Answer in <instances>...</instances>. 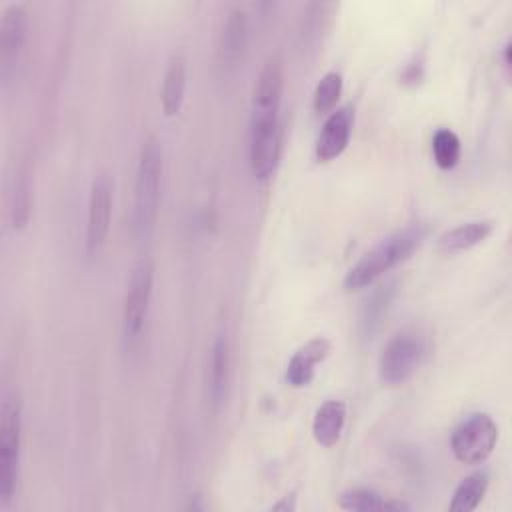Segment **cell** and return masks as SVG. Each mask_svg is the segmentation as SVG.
Instances as JSON below:
<instances>
[{
	"instance_id": "cell-1",
	"label": "cell",
	"mask_w": 512,
	"mask_h": 512,
	"mask_svg": "<svg viewBox=\"0 0 512 512\" xmlns=\"http://www.w3.org/2000/svg\"><path fill=\"white\" fill-rule=\"evenodd\" d=\"M284 88V62L278 54L266 58L252 96L250 114V170L258 180L268 178L280 158V102Z\"/></svg>"
},
{
	"instance_id": "cell-2",
	"label": "cell",
	"mask_w": 512,
	"mask_h": 512,
	"mask_svg": "<svg viewBox=\"0 0 512 512\" xmlns=\"http://www.w3.org/2000/svg\"><path fill=\"white\" fill-rule=\"evenodd\" d=\"M428 226L422 222H414L404 226L402 230H396L394 234L380 240L374 248H370L344 276V288L346 290H362L370 284H374L380 276H384L388 270L396 268L404 260L412 256L414 250L422 244L426 238Z\"/></svg>"
},
{
	"instance_id": "cell-3",
	"label": "cell",
	"mask_w": 512,
	"mask_h": 512,
	"mask_svg": "<svg viewBox=\"0 0 512 512\" xmlns=\"http://www.w3.org/2000/svg\"><path fill=\"white\" fill-rule=\"evenodd\" d=\"M162 164V144L156 136H148L138 154L132 204V230L140 240H146L156 224Z\"/></svg>"
},
{
	"instance_id": "cell-4",
	"label": "cell",
	"mask_w": 512,
	"mask_h": 512,
	"mask_svg": "<svg viewBox=\"0 0 512 512\" xmlns=\"http://www.w3.org/2000/svg\"><path fill=\"white\" fill-rule=\"evenodd\" d=\"M430 352L428 336L418 328H406L394 334L380 352L378 376L384 384L396 386L408 382Z\"/></svg>"
},
{
	"instance_id": "cell-5",
	"label": "cell",
	"mask_w": 512,
	"mask_h": 512,
	"mask_svg": "<svg viewBox=\"0 0 512 512\" xmlns=\"http://www.w3.org/2000/svg\"><path fill=\"white\" fill-rule=\"evenodd\" d=\"M22 444V408L16 392H6L0 406V502L6 506L16 490Z\"/></svg>"
},
{
	"instance_id": "cell-6",
	"label": "cell",
	"mask_w": 512,
	"mask_h": 512,
	"mask_svg": "<svg viewBox=\"0 0 512 512\" xmlns=\"http://www.w3.org/2000/svg\"><path fill=\"white\" fill-rule=\"evenodd\" d=\"M498 424L486 412L466 416L450 434V450L462 464H480L496 448Z\"/></svg>"
},
{
	"instance_id": "cell-7",
	"label": "cell",
	"mask_w": 512,
	"mask_h": 512,
	"mask_svg": "<svg viewBox=\"0 0 512 512\" xmlns=\"http://www.w3.org/2000/svg\"><path fill=\"white\" fill-rule=\"evenodd\" d=\"M154 286V266L148 258H142L134 264L122 306V334L126 342H136L146 326L150 300Z\"/></svg>"
},
{
	"instance_id": "cell-8",
	"label": "cell",
	"mask_w": 512,
	"mask_h": 512,
	"mask_svg": "<svg viewBox=\"0 0 512 512\" xmlns=\"http://www.w3.org/2000/svg\"><path fill=\"white\" fill-rule=\"evenodd\" d=\"M30 16L24 4H10L0 20V76L4 86L12 80L28 38Z\"/></svg>"
},
{
	"instance_id": "cell-9",
	"label": "cell",
	"mask_w": 512,
	"mask_h": 512,
	"mask_svg": "<svg viewBox=\"0 0 512 512\" xmlns=\"http://www.w3.org/2000/svg\"><path fill=\"white\" fill-rule=\"evenodd\" d=\"M112 216V180L108 174H98L90 184L88 216H86V250L96 254L106 242Z\"/></svg>"
},
{
	"instance_id": "cell-10",
	"label": "cell",
	"mask_w": 512,
	"mask_h": 512,
	"mask_svg": "<svg viewBox=\"0 0 512 512\" xmlns=\"http://www.w3.org/2000/svg\"><path fill=\"white\" fill-rule=\"evenodd\" d=\"M248 38V14L242 8H232L222 24L218 38V60L224 70H234L242 62L248 48Z\"/></svg>"
},
{
	"instance_id": "cell-11",
	"label": "cell",
	"mask_w": 512,
	"mask_h": 512,
	"mask_svg": "<svg viewBox=\"0 0 512 512\" xmlns=\"http://www.w3.org/2000/svg\"><path fill=\"white\" fill-rule=\"evenodd\" d=\"M352 124H354V114L348 106H342L330 112L316 140V158L320 162H330L346 150L352 134Z\"/></svg>"
},
{
	"instance_id": "cell-12",
	"label": "cell",
	"mask_w": 512,
	"mask_h": 512,
	"mask_svg": "<svg viewBox=\"0 0 512 512\" xmlns=\"http://www.w3.org/2000/svg\"><path fill=\"white\" fill-rule=\"evenodd\" d=\"M232 378V348L228 336L222 332L214 338L210 352L208 368V398L214 410H220L226 404Z\"/></svg>"
},
{
	"instance_id": "cell-13",
	"label": "cell",
	"mask_w": 512,
	"mask_h": 512,
	"mask_svg": "<svg viewBox=\"0 0 512 512\" xmlns=\"http://www.w3.org/2000/svg\"><path fill=\"white\" fill-rule=\"evenodd\" d=\"M332 344L328 338L324 336H316L312 340H308L304 346H300L288 366H286V382L292 386V388H304L312 382L314 378V372H316V366L328 356Z\"/></svg>"
},
{
	"instance_id": "cell-14",
	"label": "cell",
	"mask_w": 512,
	"mask_h": 512,
	"mask_svg": "<svg viewBox=\"0 0 512 512\" xmlns=\"http://www.w3.org/2000/svg\"><path fill=\"white\" fill-rule=\"evenodd\" d=\"M346 422V404L342 400H326L318 406L314 420H312V436L320 446H334Z\"/></svg>"
},
{
	"instance_id": "cell-15",
	"label": "cell",
	"mask_w": 512,
	"mask_h": 512,
	"mask_svg": "<svg viewBox=\"0 0 512 512\" xmlns=\"http://www.w3.org/2000/svg\"><path fill=\"white\" fill-rule=\"evenodd\" d=\"M184 92H186V58L184 54L176 52L168 60L164 80H162V92H160L162 110L168 118L180 112L184 102Z\"/></svg>"
},
{
	"instance_id": "cell-16",
	"label": "cell",
	"mask_w": 512,
	"mask_h": 512,
	"mask_svg": "<svg viewBox=\"0 0 512 512\" xmlns=\"http://www.w3.org/2000/svg\"><path fill=\"white\" fill-rule=\"evenodd\" d=\"M492 230H494L492 220H470V222L458 224V226L450 228L448 232H444L438 240V246L446 254L464 252V250H470L472 246L484 242L492 234Z\"/></svg>"
},
{
	"instance_id": "cell-17",
	"label": "cell",
	"mask_w": 512,
	"mask_h": 512,
	"mask_svg": "<svg viewBox=\"0 0 512 512\" xmlns=\"http://www.w3.org/2000/svg\"><path fill=\"white\" fill-rule=\"evenodd\" d=\"M392 296H394V284H384L380 288H376L372 292V296L366 300L364 308H362V314H360V336L364 340L372 338L374 332L380 328L386 312H388V306L392 302Z\"/></svg>"
},
{
	"instance_id": "cell-18",
	"label": "cell",
	"mask_w": 512,
	"mask_h": 512,
	"mask_svg": "<svg viewBox=\"0 0 512 512\" xmlns=\"http://www.w3.org/2000/svg\"><path fill=\"white\" fill-rule=\"evenodd\" d=\"M486 488H488V474L486 472H474V474L466 476L456 486L448 508L452 512H470V510L478 508V504L482 502V498L486 494Z\"/></svg>"
},
{
	"instance_id": "cell-19",
	"label": "cell",
	"mask_w": 512,
	"mask_h": 512,
	"mask_svg": "<svg viewBox=\"0 0 512 512\" xmlns=\"http://www.w3.org/2000/svg\"><path fill=\"white\" fill-rule=\"evenodd\" d=\"M460 138L450 128H438L432 136V154L434 162L442 170H450L460 162Z\"/></svg>"
},
{
	"instance_id": "cell-20",
	"label": "cell",
	"mask_w": 512,
	"mask_h": 512,
	"mask_svg": "<svg viewBox=\"0 0 512 512\" xmlns=\"http://www.w3.org/2000/svg\"><path fill=\"white\" fill-rule=\"evenodd\" d=\"M340 94H342V74L336 70L326 72L314 88V98H312L314 112L318 114L330 112L340 100Z\"/></svg>"
},
{
	"instance_id": "cell-21",
	"label": "cell",
	"mask_w": 512,
	"mask_h": 512,
	"mask_svg": "<svg viewBox=\"0 0 512 512\" xmlns=\"http://www.w3.org/2000/svg\"><path fill=\"white\" fill-rule=\"evenodd\" d=\"M12 226L22 228L26 226L30 218V170L20 168L18 178L14 182V192H12Z\"/></svg>"
},
{
	"instance_id": "cell-22",
	"label": "cell",
	"mask_w": 512,
	"mask_h": 512,
	"mask_svg": "<svg viewBox=\"0 0 512 512\" xmlns=\"http://www.w3.org/2000/svg\"><path fill=\"white\" fill-rule=\"evenodd\" d=\"M338 506L344 510L368 512V510H382L384 500L378 492H374L370 488H354V490H346L338 498Z\"/></svg>"
},
{
	"instance_id": "cell-23",
	"label": "cell",
	"mask_w": 512,
	"mask_h": 512,
	"mask_svg": "<svg viewBox=\"0 0 512 512\" xmlns=\"http://www.w3.org/2000/svg\"><path fill=\"white\" fill-rule=\"evenodd\" d=\"M382 510H410V504H406V502H398V500H390V502H386V500H384Z\"/></svg>"
},
{
	"instance_id": "cell-24",
	"label": "cell",
	"mask_w": 512,
	"mask_h": 512,
	"mask_svg": "<svg viewBox=\"0 0 512 512\" xmlns=\"http://www.w3.org/2000/svg\"><path fill=\"white\" fill-rule=\"evenodd\" d=\"M272 508H274V510H292V508H294V502H288V498H286V500L274 504Z\"/></svg>"
},
{
	"instance_id": "cell-25",
	"label": "cell",
	"mask_w": 512,
	"mask_h": 512,
	"mask_svg": "<svg viewBox=\"0 0 512 512\" xmlns=\"http://www.w3.org/2000/svg\"><path fill=\"white\" fill-rule=\"evenodd\" d=\"M504 66L510 68V42L504 46Z\"/></svg>"
}]
</instances>
